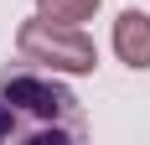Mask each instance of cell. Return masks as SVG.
Returning a JSON list of instances; mask_svg holds the SVG:
<instances>
[{"label": "cell", "instance_id": "6da1fadb", "mask_svg": "<svg viewBox=\"0 0 150 145\" xmlns=\"http://www.w3.org/2000/svg\"><path fill=\"white\" fill-rule=\"evenodd\" d=\"M83 109L57 72L47 68H21L0 78V140H83Z\"/></svg>", "mask_w": 150, "mask_h": 145}, {"label": "cell", "instance_id": "7a4b0ae2", "mask_svg": "<svg viewBox=\"0 0 150 145\" xmlns=\"http://www.w3.org/2000/svg\"><path fill=\"white\" fill-rule=\"evenodd\" d=\"M16 52L31 68H47L57 78H88L98 68V47L83 26H67V21H47V16H31L16 26Z\"/></svg>", "mask_w": 150, "mask_h": 145}, {"label": "cell", "instance_id": "277c9868", "mask_svg": "<svg viewBox=\"0 0 150 145\" xmlns=\"http://www.w3.org/2000/svg\"><path fill=\"white\" fill-rule=\"evenodd\" d=\"M98 5H104V0H36V16H47V21H67V26H83V21L98 16Z\"/></svg>", "mask_w": 150, "mask_h": 145}, {"label": "cell", "instance_id": "3957f363", "mask_svg": "<svg viewBox=\"0 0 150 145\" xmlns=\"http://www.w3.org/2000/svg\"><path fill=\"white\" fill-rule=\"evenodd\" d=\"M109 47H114V57L129 72H150V16L145 11H119L114 31H109Z\"/></svg>", "mask_w": 150, "mask_h": 145}]
</instances>
